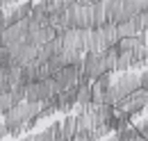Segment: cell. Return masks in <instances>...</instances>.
<instances>
[{
	"label": "cell",
	"mask_w": 148,
	"mask_h": 141,
	"mask_svg": "<svg viewBox=\"0 0 148 141\" xmlns=\"http://www.w3.org/2000/svg\"><path fill=\"white\" fill-rule=\"evenodd\" d=\"M121 14H123V2H116V0L105 2V16H107V23L119 25V18H121Z\"/></svg>",
	"instance_id": "30bf717a"
},
{
	"label": "cell",
	"mask_w": 148,
	"mask_h": 141,
	"mask_svg": "<svg viewBox=\"0 0 148 141\" xmlns=\"http://www.w3.org/2000/svg\"><path fill=\"white\" fill-rule=\"evenodd\" d=\"M34 139L37 141H55V130L53 127H46V130H41L34 134Z\"/></svg>",
	"instance_id": "e0dca14e"
},
{
	"label": "cell",
	"mask_w": 148,
	"mask_h": 141,
	"mask_svg": "<svg viewBox=\"0 0 148 141\" xmlns=\"http://www.w3.org/2000/svg\"><path fill=\"white\" fill-rule=\"evenodd\" d=\"M77 134V125H75V116H66L62 121V137L64 141H73Z\"/></svg>",
	"instance_id": "8fae6325"
},
{
	"label": "cell",
	"mask_w": 148,
	"mask_h": 141,
	"mask_svg": "<svg viewBox=\"0 0 148 141\" xmlns=\"http://www.w3.org/2000/svg\"><path fill=\"white\" fill-rule=\"evenodd\" d=\"M148 66V48H134L132 50V68Z\"/></svg>",
	"instance_id": "7c38bea8"
},
{
	"label": "cell",
	"mask_w": 148,
	"mask_h": 141,
	"mask_svg": "<svg viewBox=\"0 0 148 141\" xmlns=\"http://www.w3.org/2000/svg\"><path fill=\"white\" fill-rule=\"evenodd\" d=\"M103 141H119V139H116V134H112V137H107V139H103Z\"/></svg>",
	"instance_id": "cb8c5ba5"
},
{
	"label": "cell",
	"mask_w": 148,
	"mask_h": 141,
	"mask_svg": "<svg viewBox=\"0 0 148 141\" xmlns=\"http://www.w3.org/2000/svg\"><path fill=\"white\" fill-rule=\"evenodd\" d=\"M100 32H103V36H105V46H107V50L119 46L121 39H119V30H116L114 23H105V25L100 27Z\"/></svg>",
	"instance_id": "ba28073f"
},
{
	"label": "cell",
	"mask_w": 148,
	"mask_h": 141,
	"mask_svg": "<svg viewBox=\"0 0 148 141\" xmlns=\"http://www.w3.org/2000/svg\"><path fill=\"white\" fill-rule=\"evenodd\" d=\"M139 127H144V130H148V116L144 118V121H141V123H139Z\"/></svg>",
	"instance_id": "603a6c76"
},
{
	"label": "cell",
	"mask_w": 148,
	"mask_h": 141,
	"mask_svg": "<svg viewBox=\"0 0 148 141\" xmlns=\"http://www.w3.org/2000/svg\"><path fill=\"white\" fill-rule=\"evenodd\" d=\"M139 82H141V89L148 91V70H144V73L139 75Z\"/></svg>",
	"instance_id": "d6986e66"
},
{
	"label": "cell",
	"mask_w": 148,
	"mask_h": 141,
	"mask_svg": "<svg viewBox=\"0 0 148 141\" xmlns=\"http://www.w3.org/2000/svg\"><path fill=\"white\" fill-rule=\"evenodd\" d=\"M18 141H37V139H34V134H27V137H21Z\"/></svg>",
	"instance_id": "7402d4cb"
},
{
	"label": "cell",
	"mask_w": 148,
	"mask_h": 141,
	"mask_svg": "<svg viewBox=\"0 0 148 141\" xmlns=\"http://www.w3.org/2000/svg\"><path fill=\"white\" fill-rule=\"evenodd\" d=\"M82 75V70L75 68V66H66L64 70H59L55 75V82H57V89H59V93H64V91H69V89L77 87V77Z\"/></svg>",
	"instance_id": "5b68a950"
},
{
	"label": "cell",
	"mask_w": 148,
	"mask_h": 141,
	"mask_svg": "<svg viewBox=\"0 0 148 141\" xmlns=\"http://www.w3.org/2000/svg\"><path fill=\"white\" fill-rule=\"evenodd\" d=\"M107 50L105 46V36L100 30H91L89 32V39H87V53H93V55H103Z\"/></svg>",
	"instance_id": "52a82bcc"
},
{
	"label": "cell",
	"mask_w": 148,
	"mask_h": 141,
	"mask_svg": "<svg viewBox=\"0 0 148 141\" xmlns=\"http://www.w3.org/2000/svg\"><path fill=\"white\" fill-rule=\"evenodd\" d=\"M91 18H93V27H91V30H100V27L107 23V16H105V2H91Z\"/></svg>",
	"instance_id": "9c48e42d"
},
{
	"label": "cell",
	"mask_w": 148,
	"mask_h": 141,
	"mask_svg": "<svg viewBox=\"0 0 148 141\" xmlns=\"http://www.w3.org/2000/svg\"><path fill=\"white\" fill-rule=\"evenodd\" d=\"M84 75H89L91 80H98L100 75L110 73L107 70V64H105V57L103 55H93V53H87L84 55Z\"/></svg>",
	"instance_id": "277c9868"
},
{
	"label": "cell",
	"mask_w": 148,
	"mask_h": 141,
	"mask_svg": "<svg viewBox=\"0 0 148 141\" xmlns=\"http://www.w3.org/2000/svg\"><path fill=\"white\" fill-rule=\"evenodd\" d=\"M91 141H98V139H91Z\"/></svg>",
	"instance_id": "484cf974"
},
{
	"label": "cell",
	"mask_w": 148,
	"mask_h": 141,
	"mask_svg": "<svg viewBox=\"0 0 148 141\" xmlns=\"http://www.w3.org/2000/svg\"><path fill=\"white\" fill-rule=\"evenodd\" d=\"M114 87H116L119 96H121V103H123V100L130 98L134 91L141 89V82H139V75H134V73H121L119 80L114 82Z\"/></svg>",
	"instance_id": "7a4b0ae2"
},
{
	"label": "cell",
	"mask_w": 148,
	"mask_h": 141,
	"mask_svg": "<svg viewBox=\"0 0 148 141\" xmlns=\"http://www.w3.org/2000/svg\"><path fill=\"white\" fill-rule=\"evenodd\" d=\"M137 141H146V139H141V137H139V139H137Z\"/></svg>",
	"instance_id": "d4e9b609"
},
{
	"label": "cell",
	"mask_w": 148,
	"mask_h": 141,
	"mask_svg": "<svg viewBox=\"0 0 148 141\" xmlns=\"http://www.w3.org/2000/svg\"><path fill=\"white\" fill-rule=\"evenodd\" d=\"M5 27H7V12L0 9V30H5Z\"/></svg>",
	"instance_id": "ffe728a7"
},
{
	"label": "cell",
	"mask_w": 148,
	"mask_h": 141,
	"mask_svg": "<svg viewBox=\"0 0 148 141\" xmlns=\"http://www.w3.org/2000/svg\"><path fill=\"white\" fill-rule=\"evenodd\" d=\"M116 139L119 141H137L139 139V127H137V125H130L125 130L116 132Z\"/></svg>",
	"instance_id": "4fadbf2b"
},
{
	"label": "cell",
	"mask_w": 148,
	"mask_h": 141,
	"mask_svg": "<svg viewBox=\"0 0 148 141\" xmlns=\"http://www.w3.org/2000/svg\"><path fill=\"white\" fill-rule=\"evenodd\" d=\"M132 68V53H121L119 62H116V70L114 73H128Z\"/></svg>",
	"instance_id": "5bb4252c"
},
{
	"label": "cell",
	"mask_w": 148,
	"mask_h": 141,
	"mask_svg": "<svg viewBox=\"0 0 148 141\" xmlns=\"http://www.w3.org/2000/svg\"><path fill=\"white\" fill-rule=\"evenodd\" d=\"M139 23H141V34H148V14H141Z\"/></svg>",
	"instance_id": "ac0fdd59"
},
{
	"label": "cell",
	"mask_w": 148,
	"mask_h": 141,
	"mask_svg": "<svg viewBox=\"0 0 148 141\" xmlns=\"http://www.w3.org/2000/svg\"><path fill=\"white\" fill-rule=\"evenodd\" d=\"M116 48H119V53H132V50L137 48V43H134V36H132V39H121Z\"/></svg>",
	"instance_id": "2e32d148"
},
{
	"label": "cell",
	"mask_w": 148,
	"mask_h": 141,
	"mask_svg": "<svg viewBox=\"0 0 148 141\" xmlns=\"http://www.w3.org/2000/svg\"><path fill=\"white\" fill-rule=\"evenodd\" d=\"M59 39L64 41V53L87 55L89 32H82V30H64V32H59Z\"/></svg>",
	"instance_id": "6da1fadb"
},
{
	"label": "cell",
	"mask_w": 148,
	"mask_h": 141,
	"mask_svg": "<svg viewBox=\"0 0 148 141\" xmlns=\"http://www.w3.org/2000/svg\"><path fill=\"white\" fill-rule=\"evenodd\" d=\"M14 98H12V93H5V96H0V114L5 116L9 109H14Z\"/></svg>",
	"instance_id": "9a60e30c"
},
{
	"label": "cell",
	"mask_w": 148,
	"mask_h": 141,
	"mask_svg": "<svg viewBox=\"0 0 148 141\" xmlns=\"http://www.w3.org/2000/svg\"><path fill=\"white\" fill-rule=\"evenodd\" d=\"M9 134V130H7V125H5V121H0V139H5Z\"/></svg>",
	"instance_id": "44dd1931"
},
{
	"label": "cell",
	"mask_w": 148,
	"mask_h": 141,
	"mask_svg": "<svg viewBox=\"0 0 148 141\" xmlns=\"http://www.w3.org/2000/svg\"><path fill=\"white\" fill-rule=\"evenodd\" d=\"M32 2H21V5H14V7H9L7 9V27H12V25H16V23H23V21H27V18L32 16Z\"/></svg>",
	"instance_id": "8992f818"
},
{
	"label": "cell",
	"mask_w": 148,
	"mask_h": 141,
	"mask_svg": "<svg viewBox=\"0 0 148 141\" xmlns=\"http://www.w3.org/2000/svg\"><path fill=\"white\" fill-rule=\"evenodd\" d=\"M116 109H123V112H130L132 116L134 114H141L144 109H148V91L144 89H139V91H134L130 98H125L121 105L116 107Z\"/></svg>",
	"instance_id": "3957f363"
}]
</instances>
